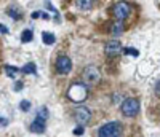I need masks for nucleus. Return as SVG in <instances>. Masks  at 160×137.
<instances>
[{
  "label": "nucleus",
  "mask_w": 160,
  "mask_h": 137,
  "mask_svg": "<svg viewBox=\"0 0 160 137\" xmlns=\"http://www.w3.org/2000/svg\"><path fill=\"white\" fill-rule=\"evenodd\" d=\"M56 68H58V72L66 75V73H69L71 72V68H72V62L68 56H59L58 61H56Z\"/></svg>",
  "instance_id": "nucleus-8"
},
{
  "label": "nucleus",
  "mask_w": 160,
  "mask_h": 137,
  "mask_svg": "<svg viewBox=\"0 0 160 137\" xmlns=\"http://www.w3.org/2000/svg\"><path fill=\"white\" fill-rule=\"evenodd\" d=\"M75 5H77L78 8H85V10H88V8H91L95 3H93V2H88V0H77Z\"/></svg>",
  "instance_id": "nucleus-16"
},
{
  "label": "nucleus",
  "mask_w": 160,
  "mask_h": 137,
  "mask_svg": "<svg viewBox=\"0 0 160 137\" xmlns=\"http://www.w3.org/2000/svg\"><path fill=\"white\" fill-rule=\"evenodd\" d=\"M5 73H7V77H10V78H15L16 75H18V72H19V68H16V67H13V65H5Z\"/></svg>",
  "instance_id": "nucleus-13"
},
{
  "label": "nucleus",
  "mask_w": 160,
  "mask_h": 137,
  "mask_svg": "<svg viewBox=\"0 0 160 137\" xmlns=\"http://www.w3.org/2000/svg\"><path fill=\"white\" fill-rule=\"evenodd\" d=\"M37 116L47 120V118H48V110H47V107H40V108H38V112H37Z\"/></svg>",
  "instance_id": "nucleus-17"
},
{
  "label": "nucleus",
  "mask_w": 160,
  "mask_h": 137,
  "mask_svg": "<svg viewBox=\"0 0 160 137\" xmlns=\"http://www.w3.org/2000/svg\"><path fill=\"white\" fill-rule=\"evenodd\" d=\"M123 31H125V26H123L122 21H114L112 22V26H111V34L112 35H120Z\"/></svg>",
  "instance_id": "nucleus-10"
},
{
  "label": "nucleus",
  "mask_w": 160,
  "mask_h": 137,
  "mask_svg": "<svg viewBox=\"0 0 160 137\" xmlns=\"http://www.w3.org/2000/svg\"><path fill=\"white\" fill-rule=\"evenodd\" d=\"M91 118V112L88 110L87 107H77L75 108V113H74V120L78 123V126H85L87 123Z\"/></svg>",
  "instance_id": "nucleus-6"
},
{
  "label": "nucleus",
  "mask_w": 160,
  "mask_h": 137,
  "mask_svg": "<svg viewBox=\"0 0 160 137\" xmlns=\"http://www.w3.org/2000/svg\"><path fill=\"white\" fill-rule=\"evenodd\" d=\"M123 53H125V54H131V56H138V54H139V51L135 50V48H125Z\"/></svg>",
  "instance_id": "nucleus-19"
},
{
  "label": "nucleus",
  "mask_w": 160,
  "mask_h": 137,
  "mask_svg": "<svg viewBox=\"0 0 160 137\" xmlns=\"http://www.w3.org/2000/svg\"><path fill=\"white\" fill-rule=\"evenodd\" d=\"M32 38H34V32H32L31 29L22 31V34H21V42H22V43H29Z\"/></svg>",
  "instance_id": "nucleus-12"
},
{
  "label": "nucleus",
  "mask_w": 160,
  "mask_h": 137,
  "mask_svg": "<svg viewBox=\"0 0 160 137\" xmlns=\"http://www.w3.org/2000/svg\"><path fill=\"white\" fill-rule=\"evenodd\" d=\"M123 128L120 121H109L98 129V137H120Z\"/></svg>",
  "instance_id": "nucleus-2"
},
{
  "label": "nucleus",
  "mask_w": 160,
  "mask_h": 137,
  "mask_svg": "<svg viewBox=\"0 0 160 137\" xmlns=\"http://www.w3.org/2000/svg\"><path fill=\"white\" fill-rule=\"evenodd\" d=\"M7 13H8V15H10L13 19H19V18H21V11H19L16 7H10Z\"/></svg>",
  "instance_id": "nucleus-15"
},
{
  "label": "nucleus",
  "mask_w": 160,
  "mask_h": 137,
  "mask_svg": "<svg viewBox=\"0 0 160 137\" xmlns=\"http://www.w3.org/2000/svg\"><path fill=\"white\" fill-rule=\"evenodd\" d=\"M8 32V27L3 26V24H0V34H7Z\"/></svg>",
  "instance_id": "nucleus-21"
},
{
  "label": "nucleus",
  "mask_w": 160,
  "mask_h": 137,
  "mask_svg": "<svg viewBox=\"0 0 160 137\" xmlns=\"http://www.w3.org/2000/svg\"><path fill=\"white\" fill-rule=\"evenodd\" d=\"M45 5H47V8H48V10H50V11H55V13H56V10H55V7H53V5H51V3H50V2H47V3H45ZM56 15H58V13H56Z\"/></svg>",
  "instance_id": "nucleus-24"
},
{
  "label": "nucleus",
  "mask_w": 160,
  "mask_h": 137,
  "mask_svg": "<svg viewBox=\"0 0 160 137\" xmlns=\"http://www.w3.org/2000/svg\"><path fill=\"white\" fill-rule=\"evenodd\" d=\"M130 11H131L130 3H127V2H118V3H115L114 8H112V15H114V18H115L117 21H123L125 18H128Z\"/></svg>",
  "instance_id": "nucleus-5"
},
{
  "label": "nucleus",
  "mask_w": 160,
  "mask_h": 137,
  "mask_svg": "<svg viewBox=\"0 0 160 137\" xmlns=\"http://www.w3.org/2000/svg\"><path fill=\"white\" fill-rule=\"evenodd\" d=\"M38 16H42V13H40V11H35V13H32V18H38Z\"/></svg>",
  "instance_id": "nucleus-26"
},
{
  "label": "nucleus",
  "mask_w": 160,
  "mask_h": 137,
  "mask_svg": "<svg viewBox=\"0 0 160 137\" xmlns=\"http://www.w3.org/2000/svg\"><path fill=\"white\" fill-rule=\"evenodd\" d=\"M22 89V81H16V85H15V91H19Z\"/></svg>",
  "instance_id": "nucleus-22"
},
{
  "label": "nucleus",
  "mask_w": 160,
  "mask_h": 137,
  "mask_svg": "<svg viewBox=\"0 0 160 137\" xmlns=\"http://www.w3.org/2000/svg\"><path fill=\"white\" fill-rule=\"evenodd\" d=\"M21 72H24V73H35V64L34 62H28L26 65L21 67Z\"/></svg>",
  "instance_id": "nucleus-14"
},
{
  "label": "nucleus",
  "mask_w": 160,
  "mask_h": 137,
  "mask_svg": "<svg viewBox=\"0 0 160 137\" xmlns=\"http://www.w3.org/2000/svg\"><path fill=\"white\" fill-rule=\"evenodd\" d=\"M83 131H85V129H83V126H77V128L74 129V134H75V135H82V134H83Z\"/></svg>",
  "instance_id": "nucleus-20"
},
{
  "label": "nucleus",
  "mask_w": 160,
  "mask_h": 137,
  "mask_svg": "<svg viewBox=\"0 0 160 137\" xmlns=\"http://www.w3.org/2000/svg\"><path fill=\"white\" fill-rule=\"evenodd\" d=\"M45 128H47L45 120L40 118V116H35V120L32 121V125H31V131L35 132V134H42V132H45Z\"/></svg>",
  "instance_id": "nucleus-9"
},
{
  "label": "nucleus",
  "mask_w": 160,
  "mask_h": 137,
  "mask_svg": "<svg viewBox=\"0 0 160 137\" xmlns=\"http://www.w3.org/2000/svg\"><path fill=\"white\" fill-rule=\"evenodd\" d=\"M19 108H21L22 112H28L29 108H31V102L29 101H21L19 102Z\"/></svg>",
  "instance_id": "nucleus-18"
},
{
  "label": "nucleus",
  "mask_w": 160,
  "mask_h": 137,
  "mask_svg": "<svg viewBox=\"0 0 160 137\" xmlns=\"http://www.w3.org/2000/svg\"><path fill=\"white\" fill-rule=\"evenodd\" d=\"M120 110H122V113H123L125 116H135V115H138V112H139V101H138V99H133V97L125 99V101L122 102Z\"/></svg>",
  "instance_id": "nucleus-4"
},
{
  "label": "nucleus",
  "mask_w": 160,
  "mask_h": 137,
  "mask_svg": "<svg viewBox=\"0 0 160 137\" xmlns=\"http://www.w3.org/2000/svg\"><path fill=\"white\" fill-rule=\"evenodd\" d=\"M82 78L85 85H96L101 80V72L96 65H87L82 72Z\"/></svg>",
  "instance_id": "nucleus-3"
},
{
  "label": "nucleus",
  "mask_w": 160,
  "mask_h": 137,
  "mask_svg": "<svg viewBox=\"0 0 160 137\" xmlns=\"http://www.w3.org/2000/svg\"><path fill=\"white\" fill-rule=\"evenodd\" d=\"M68 97L72 102H83L88 97V88L85 83H80V81H75L72 83L68 89Z\"/></svg>",
  "instance_id": "nucleus-1"
},
{
  "label": "nucleus",
  "mask_w": 160,
  "mask_h": 137,
  "mask_svg": "<svg viewBox=\"0 0 160 137\" xmlns=\"http://www.w3.org/2000/svg\"><path fill=\"white\" fill-rule=\"evenodd\" d=\"M42 40H43L45 45H53L56 42V37H55V34H51V32H43L42 34Z\"/></svg>",
  "instance_id": "nucleus-11"
},
{
  "label": "nucleus",
  "mask_w": 160,
  "mask_h": 137,
  "mask_svg": "<svg viewBox=\"0 0 160 137\" xmlns=\"http://www.w3.org/2000/svg\"><path fill=\"white\" fill-rule=\"evenodd\" d=\"M5 125H8V120H5V118H0V126H5Z\"/></svg>",
  "instance_id": "nucleus-25"
},
{
  "label": "nucleus",
  "mask_w": 160,
  "mask_h": 137,
  "mask_svg": "<svg viewBox=\"0 0 160 137\" xmlns=\"http://www.w3.org/2000/svg\"><path fill=\"white\" fill-rule=\"evenodd\" d=\"M155 94H157L158 97H160V80L157 81V85H155Z\"/></svg>",
  "instance_id": "nucleus-23"
},
{
  "label": "nucleus",
  "mask_w": 160,
  "mask_h": 137,
  "mask_svg": "<svg viewBox=\"0 0 160 137\" xmlns=\"http://www.w3.org/2000/svg\"><path fill=\"white\" fill-rule=\"evenodd\" d=\"M104 51H106V54H108V56H111V58L118 56L120 51H122V43H120L118 40H111V42L106 43Z\"/></svg>",
  "instance_id": "nucleus-7"
}]
</instances>
